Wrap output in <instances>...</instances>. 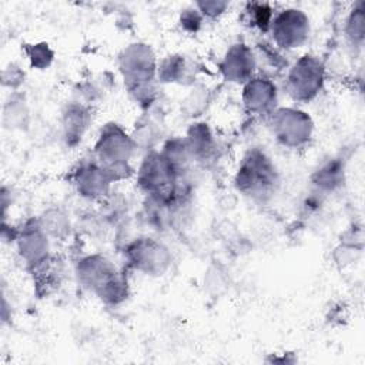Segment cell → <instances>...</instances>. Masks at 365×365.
<instances>
[{
    "mask_svg": "<svg viewBox=\"0 0 365 365\" xmlns=\"http://www.w3.org/2000/svg\"><path fill=\"white\" fill-rule=\"evenodd\" d=\"M78 282L107 305H118L128 297V281L103 254H87L76 262Z\"/></svg>",
    "mask_w": 365,
    "mask_h": 365,
    "instance_id": "obj_1",
    "label": "cell"
},
{
    "mask_svg": "<svg viewBox=\"0 0 365 365\" xmlns=\"http://www.w3.org/2000/svg\"><path fill=\"white\" fill-rule=\"evenodd\" d=\"M234 185L252 201L269 200L279 185V174L272 158L261 148L248 150L235 170Z\"/></svg>",
    "mask_w": 365,
    "mask_h": 365,
    "instance_id": "obj_2",
    "label": "cell"
},
{
    "mask_svg": "<svg viewBox=\"0 0 365 365\" xmlns=\"http://www.w3.org/2000/svg\"><path fill=\"white\" fill-rule=\"evenodd\" d=\"M135 153L137 147L131 134L117 123L104 124L93 147V157L107 170L114 182L135 173L130 164Z\"/></svg>",
    "mask_w": 365,
    "mask_h": 365,
    "instance_id": "obj_3",
    "label": "cell"
},
{
    "mask_svg": "<svg viewBox=\"0 0 365 365\" xmlns=\"http://www.w3.org/2000/svg\"><path fill=\"white\" fill-rule=\"evenodd\" d=\"M327 67L311 53L302 54L287 68L284 88L297 103H309L318 97L325 84Z\"/></svg>",
    "mask_w": 365,
    "mask_h": 365,
    "instance_id": "obj_4",
    "label": "cell"
},
{
    "mask_svg": "<svg viewBox=\"0 0 365 365\" xmlns=\"http://www.w3.org/2000/svg\"><path fill=\"white\" fill-rule=\"evenodd\" d=\"M268 120L274 138L288 150L304 148L314 137V121L299 107H277Z\"/></svg>",
    "mask_w": 365,
    "mask_h": 365,
    "instance_id": "obj_5",
    "label": "cell"
},
{
    "mask_svg": "<svg viewBox=\"0 0 365 365\" xmlns=\"http://www.w3.org/2000/svg\"><path fill=\"white\" fill-rule=\"evenodd\" d=\"M158 60L150 44L135 41L123 48L118 56V70L127 90L155 84Z\"/></svg>",
    "mask_w": 365,
    "mask_h": 365,
    "instance_id": "obj_6",
    "label": "cell"
},
{
    "mask_svg": "<svg viewBox=\"0 0 365 365\" xmlns=\"http://www.w3.org/2000/svg\"><path fill=\"white\" fill-rule=\"evenodd\" d=\"M124 258L127 264L150 277L163 275L171 265L170 250L153 237H135L124 245Z\"/></svg>",
    "mask_w": 365,
    "mask_h": 365,
    "instance_id": "obj_7",
    "label": "cell"
},
{
    "mask_svg": "<svg viewBox=\"0 0 365 365\" xmlns=\"http://www.w3.org/2000/svg\"><path fill=\"white\" fill-rule=\"evenodd\" d=\"M311 33L308 14L298 7H285L275 11L269 34L271 41L282 51L302 47Z\"/></svg>",
    "mask_w": 365,
    "mask_h": 365,
    "instance_id": "obj_8",
    "label": "cell"
},
{
    "mask_svg": "<svg viewBox=\"0 0 365 365\" xmlns=\"http://www.w3.org/2000/svg\"><path fill=\"white\" fill-rule=\"evenodd\" d=\"M13 242L26 267L36 271L50 262V237L41 228L37 218L27 220L17 227V234Z\"/></svg>",
    "mask_w": 365,
    "mask_h": 365,
    "instance_id": "obj_9",
    "label": "cell"
},
{
    "mask_svg": "<svg viewBox=\"0 0 365 365\" xmlns=\"http://www.w3.org/2000/svg\"><path fill=\"white\" fill-rule=\"evenodd\" d=\"M134 174L140 191L145 195L164 192L170 190L178 178H181L157 148L144 154Z\"/></svg>",
    "mask_w": 365,
    "mask_h": 365,
    "instance_id": "obj_10",
    "label": "cell"
},
{
    "mask_svg": "<svg viewBox=\"0 0 365 365\" xmlns=\"http://www.w3.org/2000/svg\"><path fill=\"white\" fill-rule=\"evenodd\" d=\"M71 181L78 195L93 201H103L114 184L107 170L93 155L73 170Z\"/></svg>",
    "mask_w": 365,
    "mask_h": 365,
    "instance_id": "obj_11",
    "label": "cell"
},
{
    "mask_svg": "<svg viewBox=\"0 0 365 365\" xmlns=\"http://www.w3.org/2000/svg\"><path fill=\"white\" fill-rule=\"evenodd\" d=\"M241 100L250 114L269 117L278 107V87L271 76L257 73L242 84Z\"/></svg>",
    "mask_w": 365,
    "mask_h": 365,
    "instance_id": "obj_12",
    "label": "cell"
},
{
    "mask_svg": "<svg viewBox=\"0 0 365 365\" xmlns=\"http://www.w3.org/2000/svg\"><path fill=\"white\" fill-rule=\"evenodd\" d=\"M258 61L254 50L245 43L231 44L222 54L218 70L228 83L244 84L257 74Z\"/></svg>",
    "mask_w": 365,
    "mask_h": 365,
    "instance_id": "obj_13",
    "label": "cell"
},
{
    "mask_svg": "<svg viewBox=\"0 0 365 365\" xmlns=\"http://www.w3.org/2000/svg\"><path fill=\"white\" fill-rule=\"evenodd\" d=\"M61 114L63 140L67 145L74 147L83 140L93 121L91 110L88 104H84L81 101H73L66 106Z\"/></svg>",
    "mask_w": 365,
    "mask_h": 365,
    "instance_id": "obj_14",
    "label": "cell"
},
{
    "mask_svg": "<svg viewBox=\"0 0 365 365\" xmlns=\"http://www.w3.org/2000/svg\"><path fill=\"white\" fill-rule=\"evenodd\" d=\"M182 138L194 163L208 165L217 157V140L208 124L200 121L192 123Z\"/></svg>",
    "mask_w": 365,
    "mask_h": 365,
    "instance_id": "obj_15",
    "label": "cell"
},
{
    "mask_svg": "<svg viewBox=\"0 0 365 365\" xmlns=\"http://www.w3.org/2000/svg\"><path fill=\"white\" fill-rule=\"evenodd\" d=\"M345 182V163L341 157H329L312 171V191L327 198L336 192Z\"/></svg>",
    "mask_w": 365,
    "mask_h": 365,
    "instance_id": "obj_16",
    "label": "cell"
},
{
    "mask_svg": "<svg viewBox=\"0 0 365 365\" xmlns=\"http://www.w3.org/2000/svg\"><path fill=\"white\" fill-rule=\"evenodd\" d=\"M191 77V64L182 54H170L158 60L157 80L167 84H182Z\"/></svg>",
    "mask_w": 365,
    "mask_h": 365,
    "instance_id": "obj_17",
    "label": "cell"
},
{
    "mask_svg": "<svg viewBox=\"0 0 365 365\" xmlns=\"http://www.w3.org/2000/svg\"><path fill=\"white\" fill-rule=\"evenodd\" d=\"M344 37L352 48H362L365 40V3L356 1L344 20Z\"/></svg>",
    "mask_w": 365,
    "mask_h": 365,
    "instance_id": "obj_18",
    "label": "cell"
},
{
    "mask_svg": "<svg viewBox=\"0 0 365 365\" xmlns=\"http://www.w3.org/2000/svg\"><path fill=\"white\" fill-rule=\"evenodd\" d=\"M30 110L19 91H11L3 107V124L10 130H23L29 125Z\"/></svg>",
    "mask_w": 365,
    "mask_h": 365,
    "instance_id": "obj_19",
    "label": "cell"
},
{
    "mask_svg": "<svg viewBox=\"0 0 365 365\" xmlns=\"http://www.w3.org/2000/svg\"><path fill=\"white\" fill-rule=\"evenodd\" d=\"M37 220L50 238L63 241L67 237H70L71 221L63 210L48 208Z\"/></svg>",
    "mask_w": 365,
    "mask_h": 365,
    "instance_id": "obj_20",
    "label": "cell"
},
{
    "mask_svg": "<svg viewBox=\"0 0 365 365\" xmlns=\"http://www.w3.org/2000/svg\"><path fill=\"white\" fill-rule=\"evenodd\" d=\"M242 11L244 20L251 29L259 31L261 34L269 33L275 16V10L271 7V4L264 1H251L245 4Z\"/></svg>",
    "mask_w": 365,
    "mask_h": 365,
    "instance_id": "obj_21",
    "label": "cell"
},
{
    "mask_svg": "<svg viewBox=\"0 0 365 365\" xmlns=\"http://www.w3.org/2000/svg\"><path fill=\"white\" fill-rule=\"evenodd\" d=\"M130 134L137 150L143 148L145 150V153L155 150V145L160 141V131L157 128V124L150 118L138 120V123H135V127Z\"/></svg>",
    "mask_w": 365,
    "mask_h": 365,
    "instance_id": "obj_22",
    "label": "cell"
},
{
    "mask_svg": "<svg viewBox=\"0 0 365 365\" xmlns=\"http://www.w3.org/2000/svg\"><path fill=\"white\" fill-rule=\"evenodd\" d=\"M24 54L30 66L36 70H46L54 61V50L46 41L26 44Z\"/></svg>",
    "mask_w": 365,
    "mask_h": 365,
    "instance_id": "obj_23",
    "label": "cell"
},
{
    "mask_svg": "<svg viewBox=\"0 0 365 365\" xmlns=\"http://www.w3.org/2000/svg\"><path fill=\"white\" fill-rule=\"evenodd\" d=\"M257 61H262L272 67L274 70H287L288 64L284 58V51L278 48L271 40H261L257 43V47L254 50Z\"/></svg>",
    "mask_w": 365,
    "mask_h": 365,
    "instance_id": "obj_24",
    "label": "cell"
},
{
    "mask_svg": "<svg viewBox=\"0 0 365 365\" xmlns=\"http://www.w3.org/2000/svg\"><path fill=\"white\" fill-rule=\"evenodd\" d=\"M204 21H205V19L202 17V14L198 11V9L195 6L181 10L180 17H178V24L181 26V29L190 34L198 33L201 30Z\"/></svg>",
    "mask_w": 365,
    "mask_h": 365,
    "instance_id": "obj_25",
    "label": "cell"
},
{
    "mask_svg": "<svg viewBox=\"0 0 365 365\" xmlns=\"http://www.w3.org/2000/svg\"><path fill=\"white\" fill-rule=\"evenodd\" d=\"M198 11L202 14V17L207 20H215L220 16H222L228 9L230 3L227 1H220V0H212V1H197L194 4Z\"/></svg>",
    "mask_w": 365,
    "mask_h": 365,
    "instance_id": "obj_26",
    "label": "cell"
},
{
    "mask_svg": "<svg viewBox=\"0 0 365 365\" xmlns=\"http://www.w3.org/2000/svg\"><path fill=\"white\" fill-rule=\"evenodd\" d=\"M1 80L4 87H9L11 91H17L21 83H24V71L19 64L10 63L7 67H4L1 73Z\"/></svg>",
    "mask_w": 365,
    "mask_h": 365,
    "instance_id": "obj_27",
    "label": "cell"
}]
</instances>
